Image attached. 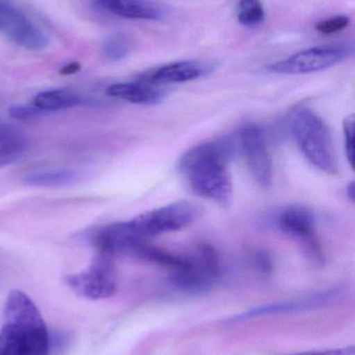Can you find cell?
Returning <instances> with one entry per match:
<instances>
[{"label":"cell","instance_id":"cell-4","mask_svg":"<svg viewBox=\"0 0 355 355\" xmlns=\"http://www.w3.org/2000/svg\"><path fill=\"white\" fill-rule=\"evenodd\" d=\"M201 213L202 209L198 205L181 200L138 215L124 223L131 236L149 241L150 238L190 227L198 220Z\"/></svg>","mask_w":355,"mask_h":355},{"label":"cell","instance_id":"cell-7","mask_svg":"<svg viewBox=\"0 0 355 355\" xmlns=\"http://www.w3.org/2000/svg\"><path fill=\"white\" fill-rule=\"evenodd\" d=\"M349 50L342 45H323L308 48L286 60L269 64L268 70L279 74L298 75L319 72L340 64L347 58Z\"/></svg>","mask_w":355,"mask_h":355},{"label":"cell","instance_id":"cell-23","mask_svg":"<svg viewBox=\"0 0 355 355\" xmlns=\"http://www.w3.org/2000/svg\"><path fill=\"white\" fill-rule=\"evenodd\" d=\"M16 12V8L0 1V31H3L6 28V25Z\"/></svg>","mask_w":355,"mask_h":355},{"label":"cell","instance_id":"cell-5","mask_svg":"<svg viewBox=\"0 0 355 355\" xmlns=\"http://www.w3.org/2000/svg\"><path fill=\"white\" fill-rule=\"evenodd\" d=\"M220 277V260L210 244H199L183 254V262L171 273L175 288L185 293H204L212 289Z\"/></svg>","mask_w":355,"mask_h":355},{"label":"cell","instance_id":"cell-10","mask_svg":"<svg viewBox=\"0 0 355 355\" xmlns=\"http://www.w3.org/2000/svg\"><path fill=\"white\" fill-rule=\"evenodd\" d=\"M342 292L340 290H329L321 292L308 297L290 302H276V304H265L246 311L241 314L236 315L231 321H244L248 319L258 318V317L270 316V315L291 314V313L302 312V311L315 310V309L324 308L329 304H335L341 300Z\"/></svg>","mask_w":355,"mask_h":355},{"label":"cell","instance_id":"cell-13","mask_svg":"<svg viewBox=\"0 0 355 355\" xmlns=\"http://www.w3.org/2000/svg\"><path fill=\"white\" fill-rule=\"evenodd\" d=\"M110 97L119 98L133 104L151 105L164 99V89L160 87L150 85L145 81L138 80L135 83H115L106 89Z\"/></svg>","mask_w":355,"mask_h":355},{"label":"cell","instance_id":"cell-14","mask_svg":"<svg viewBox=\"0 0 355 355\" xmlns=\"http://www.w3.org/2000/svg\"><path fill=\"white\" fill-rule=\"evenodd\" d=\"M98 4L110 14L126 19L158 20L160 8L148 0H98Z\"/></svg>","mask_w":355,"mask_h":355},{"label":"cell","instance_id":"cell-19","mask_svg":"<svg viewBox=\"0 0 355 355\" xmlns=\"http://www.w3.org/2000/svg\"><path fill=\"white\" fill-rule=\"evenodd\" d=\"M23 150L22 143L17 139L0 144V168L18 160L23 154Z\"/></svg>","mask_w":355,"mask_h":355},{"label":"cell","instance_id":"cell-20","mask_svg":"<svg viewBox=\"0 0 355 355\" xmlns=\"http://www.w3.org/2000/svg\"><path fill=\"white\" fill-rule=\"evenodd\" d=\"M350 24V18L347 16H336L317 23L316 31L322 35H333L344 31Z\"/></svg>","mask_w":355,"mask_h":355},{"label":"cell","instance_id":"cell-15","mask_svg":"<svg viewBox=\"0 0 355 355\" xmlns=\"http://www.w3.org/2000/svg\"><path fill=\"white\" fill-rule=\"evenodd\" d=\"M81 102V97L68 89L41 92L33 98V105L43 112L68 110Z\"/></svg>","mask_w":355,"mask_h":355},{"label":"cell","instance_id":"cell-11","mask_svg":"<svg viewBox=\"0 0 355 355\" xmlns=\"http://www.w3.org/2000/svg\"><path fill=\"white\" fill-rule=\"evenodd\" d=\"M212 68L210 64L197 60H181V62H172L165 64L156 70L146 73L140 78L156 87H165V85H174V83H187L195 80L210 72Z\"/></svg>","mask_w":355,"mask_h":355},{"label":"cell","instance_id":"cell-6","mask_svg":"<svg viewBox=\"0 0 355 355\" xmlns=\"http://www.w3.org/2000/svg\"><path fill=\"white\" fill-rule=\"evenodd\" d=\"M66 283L77 295L90 300H106L117 290V271L114 258L98 252L89 268L68 275Z\"/></svg>","mask_w":355,"mask_h":355},{"label":"cell","instance_id":"cell-16","mask_svg":"<svg viewBox=\"0 0 355 355\" xmlns=\"http://www.w3.org/2000/svg\"><path fill=\"white\" fill-rule=\"evenodd\" d=\"M81 179V175L72 170L48 171L35 173L25 178V183L35 187H60L71 185Z\"/></svg>","mask_w":355,"mask_h":355},{"label":"cell","instance_id":"cell-24","mask_svg":"<svg viewBox=\"0 0 355 355\" xmlns=\"http://www.w3.org/2000/svg\"><path fill=\"white\" fill-rule=\"evenodd\" d=\"M256 262L258 264V269L262 272L269 273L271 269H272V260H271L270 256L266 254V252H258L256 254Z\"/></svg>","mask_w":355,"mask_h":355},{"label":"cell","instance_id":"cell-9","mask_svg":"<svg viewBox=\"0 0 355 355\" xmlns=\"http://www.w3.org/2000/svg\"><path fill=\"white\" fill-rule=\"evenodd\" d=\"M239 143L254 181L263 189H268L273 183V164L262 129L258 125H246L240 131Z\"/></svg>","mask_w":355,"mask_h":355},{"label":"cell","instance_id":"cell-18","mask_svg":"<svg viewBox=\"0 0 355 355\" xmlns=\"http://www.w3.org/2000/svg\"><path fill=\"white\" fill-rule=\"evenodd\" d=\"M129 52V44L123 35H115L108 37L104 44V53L108 60H123Z\"/></svg>","mask_w":355,"mask_h":355},{"label":"cell","instance_id":"cell-21","mask_svg":"<svg viewBox=\"0 0 355 355\" xmlns=\"http://www.w3.org/2000/svg\"><path fill=\"white\" fill-rule=\"evenodd\" d=\"M344 145H345L346 156L350 166H354V116H350L344 121Z\"/></svg>","mask_w":355,"mask_h":355},{"label":"cell","instance_id":"cell-2","mask_svg":"<svg viewBox=\"0 0 355 355\" xmlns=\"http://www.w3.org/2000/svg\"><path fill=\"white\" fill-rule=\"evenodd\" d=\"M0 329V355H50L47 327L33 300L19 290L8 293Z\"/></svg>","mask_w":355,"mask_h":355},{"label":"cell","instance_id":"cell-8","mask_svg":"<svg viewBox=\"0 0 355 355\" xmlns=\"http://www.w3.org/2000/svg\"><path fill=\"white\" fill-rule=\"evenodd\" d=\"M276 225L286 235L299 242L304 252L315 263H322V246L316 232L314 215L308 209L290 206L283 209L276 217Z\"/></svg>","mask_w":355,"mask_h":355},{"label":"cell","instance_id":"cell-3","mask_svg":"<svg viewBox=\"0 0 355 355\" xmlns=\"http://www.w3.org/2000/svg\"><path fill=\"white\" fill-rule=\"evenodd\" d=\"M291 132L304 157L321 172L339 173L337 152L329 127L312 110L302 108L294 114Z\"/></svg>","mask_w":355,"mask_h":355},{"label":"cell","instance_id":"cell-17","mask_svg":"<svg viewBox=\"0 0 355 355\" xmlns=\"http://www.w3.org/2000/svg\"><path fill=\"white\" fill-rule=\"evenodd\" d=\"M265 19V10L261 0H240L238 20L244 26L260 25Z\"/></svg>","mask_w":355,"mask_h":355},{"label":"cell","instance_id":"cell-1","mask_svg":"<svg viewBox=\"0 0 355 355\" xmlns=\"http://www.w3.org/2000/svg\"><path fill=\"white\" fill-rule=\"evenodd\" d=\"M231 148L226 141L201 144L185 152L179 162V171L196 196L231 206L233 182L229 171Z\"/></svg>","mask_w":355,"mask_h":355},{"label":"cell","instance_id":"cell-25","mask_svg":"<svg viewBox=\"0 0 355 355\" xmlns=\"http://www.w3.org/2000/svg\"><path fill=\"white\" fill-rule=\"evenodd\" d=\"M81 64L79 62H70V64H66V66L63 67L62 70H60V74L62 75H72L75 74V73L79 72L81 70Z\"/></svg>","mask_w":355,"mask_h":355},{"label":"cell","instance_id":"cell-26","mask_svg":"<svg viewBox=\"0 0 355 355\" xmlns=\"http://www.w3.org/2000/svg\"><path fill=\"white\" fill-rule=\"evenodd\" d=\"M347 196H348V198H349V200H352V202H354V198H355L354 182H352V183H350L349 185L347 186Z\"/></svg>","mask_w":355,"mask_h":355},{"label":"cell","instance_id":"cell-27","mask_svg":"<svg viewBox=\"0 0 355 355\" xmlns=\"http://www.w3.org/2000/svg\"><path fill=\"white\" fill-rule=\"evenodd\" d=\"M13 137H8L6 133H0V144L6 143V141H13Z\"/></svg>","mask_w":355,"mask_h":355},{"label":"cell","instance_id":"cell-12","mask_svg":"<svg viewBox=\"0 0 355 355\" xmlns=\"http://www.w3.org/2000/svg\"><path fill=\"white\" fill-rule=\"evenodd\" d=\"M6 37L16 45L27 50L45 49L49 44L47 35L18 10L3 29Z\"/></svg>","mask_w":355,"mask_h":355},{"label":"cell","instance_id":"cell-22","mask_svg":"<svg viewBox=\"0 0 355 355\" xmlns=\"http://www.w3.org/2000/svg\"><path fill=\"white\" fill-rule=\"evenodd\" d=\"M42 110L33 106L17 105L13 106L8 110V114L18 120H29V119L37 118L42 114Z\"/></svg>","mask_w":355,"mask_h":355}]
</instances>
